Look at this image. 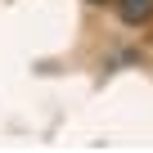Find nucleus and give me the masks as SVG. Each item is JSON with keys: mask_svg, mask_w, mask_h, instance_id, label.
<instances>
[{"mask_svg": "<svg viewBox=\"0 0 153 153\" xmlns=\"http://www.w3.org/2000/svg\"><path fill=\"white\" fill-rule=\"evenodd\" d=\"M117 18H122L126 27L149 23V18H153V0H117Z\"/></svg>", "mask_w": 153, "mask_h": 153, "instance_id": "nucleus-1", "label": "nucleus"}, {"mask_svg": "<svg viewBox=\"0 0 153 153\" xmlns=\"http://www.w3.org/2000/svg\"><path fill=\"white\" fill-rule=\"evenodd\" d=\"M90 5H104V0H90Z\"/></svg>", "mask_w": 153, "mask_h": 153, "instance_id": "nucleus-2", "label": "nucleus"}]
</instances>
